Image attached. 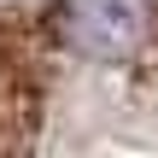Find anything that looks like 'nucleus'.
<instances>
[{
    "label": "nucleus",
    "instance_id": "1",
    "mask_svg": "<svg viewBox=\"0 0 158 158\" xmlns=\"http://www.w3.org/2000/svg\"><path fill=\"white\" fill-rule=\"evenodd\" d=\"M0 158H158V0L0 6Z\"/></svg>",
    "mask_w": 158,
    "mask_h": 158
}]
</instances>
